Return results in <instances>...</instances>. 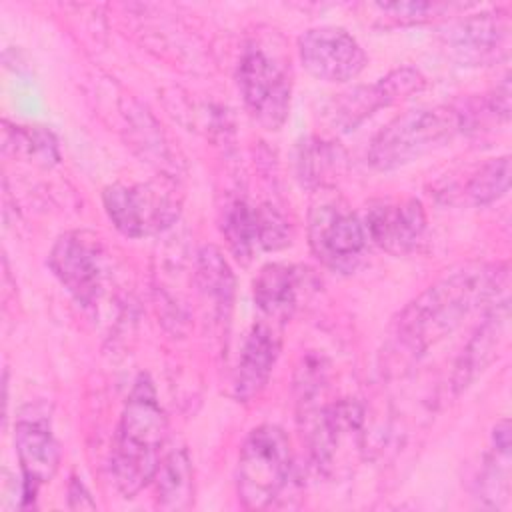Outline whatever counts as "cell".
<instances>
[{"instance_id": "obj_1", "label": "cell", "mask_w": 512, "mask_h": 512, "mask_svg": "<svg viewBox=\"0 0 512 512\" xmlns=\"http://www.w3.org/2000/svg\"><path fill=\"white\" fill-rule=\"evenodd\" d=\"M508 284L506 264H474L450 272L416 296L396 320L398 344L418 356L454 332L464 318L492 306Z\"/></svg>"}, {"instance_id": "obj_2", "label": "cell", "mask_w": 512, "mask_h": 512, "mask_svg": "<svg viewBox=\"0 0 512 512\" xmlns=\"http://www.w3.org/2000/svg\"><path fill=\"white\" fill-rule=\"evenodd\" d=\"M166 430V414L154 384L148 374H140L126 398L110 458L112 478L122 496L132 498L154 480Z\"/></svg>"}, {"instance_id": "obj_3", "label": "cell", "mask_w": 512, "mask_h": 512, "mask_svg": "<svg viewBox=\"0 0 512 512\" xmlns=\"http://www.w3.org/2000/svg\"><path fill=\"white\" fill-rule=\"evenodd\" d=\"M466 122L468 114L448 104L408 110L372 138L366 158L376 170L402 168L448 144L466 128Z\"/></svg>"}, {"instance_id": "obj_4", "label": "cell", "mask_w": 512, "mask_h": 512, "mask_svg": "<svg viewBox=\"0 0 512 512\" xmlns=\"http://www.w3.org/2000/svg\"><path fill=\"white\" fill-rule=\"evenodd\" d=\"M292 474V446L276 424L256 426L238 454L236 490L244 508L262 510L274 504Z\"/></svg>"}, {"instance_id": "obj_5", "label": "cell", "mask_w": 512, "mask_h": 512, "mask_svg": "<svg viewBox=\"0 0 512 512\" xmlns=\"http://www.w3.org/2000/svg\"><path fill=\"white\" fill-rule=\"evenodd\" d=\"M102 202L116 230L130 238L164 232L180 214L176 192L160 182L110 184L102 192Z\"/></svg>"}, {"instance_id": "obj_6", "label": "cell", "mask_w": 512, "mask_h": 512, "mask_svg": "<svg viewBox=\"0 0 512 512\" xmlns=\"http://www.w3.org/2000/svg\"><path fill=\"white\" fill-rule=\"evenodd\" d=\"M236 78L250 116L266 130H278L290 112L292 80L288 66L264 48L250 46L240 58Z\"/></svg>"}, {"instance_id": "obj_7", "label": "cell", "mask_w": 512, "mask_h": 512, "mask_svg": "<svg viewBox=\"0 0 512 512\" xmlns=\"http://www.w3.org/2000/svg\"><path fill=\"white\" fill-rule=\"evenodd\" d=\"M308 242L322 264L338 272H350L366 252L368 234L354 212L334 202H324L310 210Z\"/></svg>"}, {"instance_id": "obj_8", "label": "cell", "mask_w": 512, "mask_h": 512, "mask_svg": "<svg viewBox=\"0 0 512 512\" xmlns=\"http://www.w3.org/2000/svg\"><path fill=\"white\" fill-rule=\"evenodd\" d=\"M298 54L302 66L324 82H348L368 64L360 42L340 26L308 28L298 38Z\"/></svg>"}, {"instance_id": "obj_9", "label": "cell", "mask_w": 512, "mask_h": 512, "mask_svg": "<svg viewBox=\"0 0 512 512\" xmlns=\"http://www.w3.org/2000/svg\"><path fill=\"white\" fill-rule=\"evenodd\" d=\"M48 268L80 306H94L102 288L96 238L78 230L62 234L48 254Z\"/></svg>"}, {"instance_id": "obj_10", "label": "cell", "mask_w": 512, "mask_h": 512, "mask_svg": "<svg viewBox=\"0 0 512 512\" xmlns=\"http://www.w3.org/2000/svg\"><path fill=\"white\" fill-rule=\"evenodd\" d=\"M426 86L424 74L414 66H402L372 84L356 86L334 100L332 118L334 124L348 132L370 118L376 110L392 106Z\"/></svg>"}, {"instance_id": "obj_11", "label": "cell", "mask_w": 512, "mask_h": 512, "mask_svg": "<svg viewBox=\"0 0 512 512\" xmlns=\"http://www.w3.org/2000/svg\"><path fill=\"white\" fill-rule=\"evenodd\" d=\"M224 236L240 260H250L256 252L284 248L290 242V228L272 206L236 200L226 210Z\"/></svg>"}, {"instance_id": "obj_12", "label": "cell", "mask_w": 512, "mask_h": 512, "mask_svg": "<svg viewBox=\"0 0 512 512\" xmlns=\"http://www.w3.org/2000/svg\"><path fill=\"white\" fill-rule=\"evenodd\" d=\"M368 240L382 250L402 256L416 248L426 232V212L418 198L378 200L366 210Z\"/></svg>"}, {"instance_id": "obj_13", "label": "cell", "mask_w": 512, "mask_h": 512, "mask_svg": "<svg viewBox=\"0 0 512 512\" xmlns=\"http://www.w3.org/2000/svg\"><path fill=\"white\" fill-rule=\"evenodd\" d=\"M14 446L22 472V502L30 504L38 488L56 476L60 446L44 420L26 416L14 426Z\"/></svg>"}, {"instance_id": "obj_14", "label": "cell", "mask_w": 512, "mask_h": 512, "mask_svg": "<svg viewBox=\"0 0 512 512\" xmlns=\"http://www.w3.org/2000/svg\"><path fill=\"white\" fill-rule=\"evenodd\" d=\"M508 30L510 20L506 12L486 10L452 24L444 34V44L460 62L484 64L504 48Z\"/></svg>"}, {"instance_id": "obj_15", "label": "cell", "mask_w": 512, "mask_h": 512, "mask_svg": "<svg viewBox=\"0 0 512 512\" xmlns=\"http://www.w3.org/2000/svg\"><path fill=\"white\" fill-rule=\"evenodd\" d=\"M280 356V338L266 322H258L248 332L232 378V396L250 402L266 388L274 364Z\"/></svg>"}, {"instance_id": "obj_16", "label": "cell", "mask_w": 512, "mask_h": 512, "mask_svg": "<svg viewBox=\"0 0 512 512\" xmlns=\"http://www.w3.org/2000/svg\"><path fill=\"white\" fill-rule=\"evenodd\" d=\"M508 328V298L496 300L490 306V312L476 334L466 344L460 362L456 364L454 372V388L464 390L468 388L478 374H482L490 362L496 358V350L504 340Z\"/></svg>"}, {"instance_id": "obj_17", "label": "cell", "mask_w": 512, "mask_h": 512, "mask_svg": "<svg viewBox=\"0 0 512 512\" xmlns=\"http://www.w3.org/2000/svg\"><path fill=\"white\" fill-rule=\"evenodd\" d=\"M300 288V268L292 264L272 262L262 266L254 280V302L266 318L286 322L298 308Z\"/></svg>"}, {"instance_id": "obj_18", "label": "cell", "mask_w": 512, "mask_h": 512, "mask_svg": "<svg viewBox=\"0 0 512 512\" xmlns=\"http://www.w3.org/2000/svg\"><path fill=\"white\" fill-rule=\"evenodd\" d=\"M156 500L164 510H186L194 498V474L192 462L184 448L172 450L162 458L160 468L154 476Z\"/></svg>"}, {"instance_id": "obj_19", "label": "cell", "mask_w": 512, "mask_h": 512, "mask_svg": "<svg viewBox=\"0 0 512 512\" xmlns=\"http://www.w3.org/2000/svg\"><path fill=\"white\" fill-rule=\"evenodd\" d=\"M198 282L204 294L214 302V308L224 314L232 304L234 276L216 246H204L198 254Z\"/></svg>"}, {"instance_id": "obj_20", "label": "cell", "mask_w": 512, "mask_h": 512, "mask_svg": "<svg viewBox=\"0 0 512 512\" xmlns=\"http://www.w3.org/2000/svg\"><path fill=\"white\" fill-rule=\"evenodd\" d=\"M510 188V156L488 160L468 182L466 194L476 206H486L502 196Z\"/></svg>"}, {"instance_id": "obj_21", "label": "cell", "mask_w": 512, "mask_h": 512, "mask_svg": "<svg viewBox=\"0 0 512 512\" xmlns=\"http://www.w3.org/2000/svg\"><path fill=\"white\" fill-rule=\"evenodd\" d=\"M386 18H392L400 24H414L424 22L434 16H442L452 8H462L460 4H446V2H380L374 4Z\"/></svg>"}, {"instance_id": "obj_22", "label": "cell", "mask_w": 512, "mask_h": 512, "mask_svg": "<svg viewBox=\"0 0 512 512\" xmlns=\"http://www.w3.org/2000/svg\"><path fill=\"white\" fill-rule=\"evenodd\" d=\"M16 148L24 150L26 156L48 162H58V144L50 130L38 126H16Z\"/></svg>"}, {"instance_id": "obj_23", "label": "cell", "mask_w": 512, "mask_h": 512, "mask_svg": "<svg viewBox=\"0 0 512 512\" xmlns=\"http://www.w3.org/2000/svg\"><path fill=\"white\" fill-rule=\"evenodd\" d=\"M68 504L70 508H80V510H94L96 508V502L92 500L90 492L86 490V486L78 480V478H72L70 484H68Z\"/></svg>"}, {"instance_id": "obj_24", "label": "cell", "mask_w": 512, "mask_h": 512, "mask_svg": "<svg viewBox=\"0 0 512 512\" xmlns=\"http://www.w3.org/2000/svg\"><path fill=\"white\" fill-rule=\"evenodd\" d=\"M492 448L500 452H510V424L508 420H500L492 430Z\"/></svg>"}]
</instances>
